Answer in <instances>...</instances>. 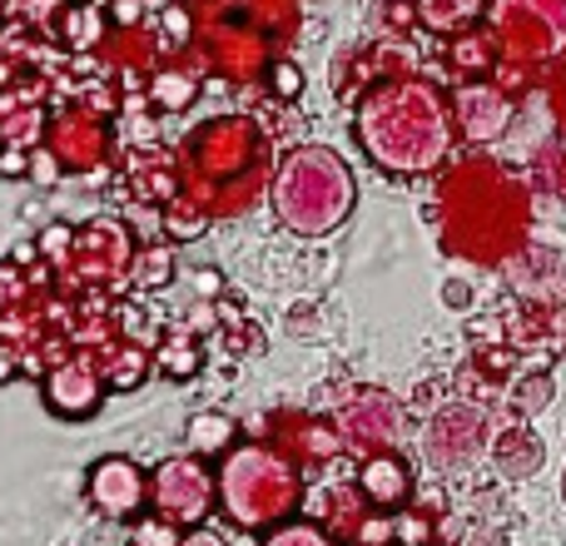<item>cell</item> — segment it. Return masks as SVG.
I'll list each match as a JSON object with an SVG mask.
<instances>
[{"label": "cell", "mask_w": 566, "mask_h": 546, "mask_svg": "<svg viewBox=\"0 0 566 546\" xmlns=\"http://www.w3.org/2000/svg\"><path fill=\"white\" fill-rule=\"evenodd\" d=\"M358 139L382 169H428L448 149V115L442 99L428 85H388L363 99L358 109Z\"/></svg>", "instance_id": "6da1fadb"}, {"label": "cell", "mask_w": 566, "mask_h": 546, "mask_svg": "<svg viewBox=\"0 0 566 546\" xmlns=\"http://www.w3.org/2000/svg\"><path fill=\"white\" fill-rule=\"evenodd\" d=\"M353 209V179L333 149L303 145L279 165L274 179V214L289 234L318 239L348 219Z\"/></svg>", "instance_id": "7a4b0ae2"}, {"label": "cell", "mask_w": 566, "mask_h": 546, "mask_svg": "<svg viewBox=\"0 0 566 546\" xmlns=\"http://www.w3.org/2000/svg\"><path fill=\"white\" fill-rule=\"evenodd\" d=\"M219 507L234 527L244 532H269L279 517H289L298 502V477L293 468L269 448H229L219 458Z\"/></svg>", "instance_id": "3957f363"}, {"label": "cell", "mask_w": 566, "mask_h": 546, "mask_svg": "<svg viewBox=\"0 0 566 546\" xmlns=\"http://www.w3.org/2000/svg\"><path fill=\"white\" fill-rule=\"evenodd\" d=\"M149 507H155V517L175 522L179 532L209 522V512L219 507V492H214V472L205 468V458L185 452V458L159 462L155 477H149Z\"/></svg>", "instance_id": "277c9868"}, {"label": "cell", "mask_w": 566, "mask_h": 546, "mask_svg": "<svg viewBox=\"0 0 566 546\" xmlns=\"http://www.w3.org/2000/svg\"><path fill=\"white\" fill-rule=\"evenodd\" d=\"M85 497L99 517L109 522H135L149 507V477L139 472V462L129 458H99L85 477Z\"/></svg>", "instance_id": "5b68a950"}, {"label": "cell", "mask_w": 566, "mask_h": 546, "mask_svg": "<svg viewBox=\"0 0 566 546\" xmlns=\"http://www.w3.org/2000/svg\"><path fill=\"white\" fill-rule=\"evenodd\" d=\"M105 388H109V382L99 378V368H95V363H85V358L55 363V368L45 372V382H40V392H45V408L55 412V418H65V422L95 418L99 402H105Z\"/></svg>", "instance_id": "8992f818"}, {"label": "cell", "mask_w": 566, "mask_h": 546, "mask_svg": "<svg viewBox=\"0 0 566 546\" xmlns=\"http://www.w3.org/2000/svg\"><path fill=\"white\" fill-rule=\"evenodd\" d=\"M458 119L472 139H492V135H502V125L512 119V105L497 95V90L472 85V90L458 95Z\"/></svg>", "instance_id": "52a82bcc"}, {"label": "cell", "mask_w": 566, "mask_h": 546, "mask_svg": "<svg viewBox=\"0 0 566 546\" xmlns=\"http://www.w3.org/2000/svg\"><path fill=\"white\" fill-rule=\"evenodd\" d=\"M358 487L373 507H398L408 497V468L398 458H368L358 472Z\"/></svg>", "instance_id": "ba28073f"}, {"label": "cell", "mask_w": 566, "mask_h": 546, "mask_svg": "<svg viewBox=\"0 0 566 546\" xmlns=\"http://www.w3.org/2000/svg\"><path fill=\"white\" fill-rule=\"evenodd\" d=\"M185 442H189V452H199V458H224V452L234 448V418L219 408L195 412L185 428Z\"/></svg>", "instance_id": "9c48e42d"}, {"label": "cell", "mask_w": 566, "mask_h": 546, "mask_svg": "<svg viewBox=\"0 0 566 546\" xmlns=\"http://www.w3.org/2000/svg\"><path fill=\"white\" fill-rule=\"evenodd\" d=\"M199 343L189 338V333H169L165 343H155V368L165 372V378H195L199 372Z\"/></svg>", "instance_id": "30bf717a"}, {"label": "cell", "mask_w": 566, "mask_h": 546, "mask_svg": "<svg viewBox=\"0 0 566 546\" xmlns=\"http://www.w3.org/2000/svg\"><path fill=\"white\" fill-rule=\"evenodd\" d=\"M482 6L488 0H418V15H422V25L428 30H462V25H472V20L482 15Z\"/></svg>", "instance_id": "8fae6325"}, {"label": "cell", "mask_w": 566, "mask_h": 546, "mask_svg": "<svg viewBox=\"0 0 566 546\" xmlns=\"http://www.w3.org/2000/svg\"><path fill=\"white\" fill-rule=\"evenodd\" d=\"M195 95H199V80L185 75V70H159V75L149 80V99H155L159 109H185Z\"/></svg>", "instance_id": "7c38bea8"}, {"label": "cell", "mask_w": 566, "mask_h": 546, "mask_svg": "<svg viewBox=\"0 0 566 546\" xmlns=\"http://www.w3.org/2000/svg\"><path fill=\"white\" fill-rule=\"evenodd\" d=\"M169 279H175V249L169 244L139 249V259H135V283L139 288H165Z\"/></svg>", "instance_id": "4fadbf2b"}, {"label": "cell", "mask_w": 566, "mask_h": 546, "mask_svg": "<svg viewBox=\"0 0 566 546\" xmlns=\"http://www.w3.org/2000/svg\"><path fill=\"white\" fill-rule=\"evenodd\" d=\"M99 35H105V20H99V10H95V6H75V10H65V40H70L75 50H90Z\"/></svg>", "instance_id": "5bb4252c"}, {"label": "cell", "mask_w": 566, "mask_h": 546, "mask_svg": "<svg viewBox=\"0 0 566 546\" xmlns=\"http://www.w3.org/2000/svg\"><path fill=\"white\" fill-rule=\"evenodd\" d=\"M185 532L165 517H135V532H129V546H179Z\"/></svg>", "instance_id": "9a60e30c"}, {"label": "cell", "mask_w": 566, "mask_h": 546, "mask_svg": "<svg viewBox=\"0 0 566 546\" xmlns=\"http://www.w3.org/2000/svg\"><path fill=\"white\" fill-rule=\"evenodd\" d=\"M25 175L30 179H35V185H60V159H55V149H45V145H40V149H30V159H25Z\"/></svg>", "instance_id": "2e32d148"}, {"label": "cell", "mask_w": 566, "mask_h": 546, "mask_svg": "<svg viewBox=\"0 0 566 546\" xmlns=\"http://www.w3.org/2000/svg\"><path fill=\"white\" fill-rule=\"evenodd\" d=\"M269 85H274V95H279V99H298V90H303V70H298V65H289V60H279V65L269 70Z\"/></svg>", "instance_id": "e0dca14e"}, {"label": "cell", "mask_w": 566, "mask_h": 546, "mask_svg": "<svg viewBox=\"0 0 566 546\" xmlns=\"http://www.w3.org/2000/svg\"><path fill=\"white\" fill-rule=\"evenodd\" d=\"M20 298H25V283H20V264L10 259V264H0V313H10Z\"/></svg>", "instance_id": "ac0fdd59"}, {"label": "cell", "mask_w": 566, "mask_h": 546, "mask_svg": "<svg viewBox=\"0 0 566 546\" xmlns=\"http://www.w3.org/2000/svg\"><path fill=\"white\" fill-rule=\"evenodd\" d=\"M264 546H333V542L323 537V532H313V527H283Z\"/></svg>", "instance_id": "d6986e66"}, {"label": "cell", "mask_w": 566, "mask_h": 546, "mask_svg": "<svg viewBox=\"0 0 566 546\" xmlns=\"http://www.w3.org/2000/svg\"><path fill=\"white\" fill-rule=\"evenodd\" d=\"M179 546H229V542L219 537V532H209L205 522H199V527H189L185 537H179Z\"/></svg>", "instance_id": "ffe728a7"}, {"label": "cell", "mask_w": 566, "mask_h": 546, "mask_svg": "<svg viewBox=\"0 0 566 546\" xmlns=\"http://www.w3.org/2000/svg\"><path fill=\"white\" fill-rule=\"evenodd\" d=\"M165 30H169V40H185V35H189V15H185V6H169V10H165Z\"/></svg>", "instance_id": "44dd1931"}, {"label": "cell", "mask_w": 566, "mask_h": 546, "mask_svg": "<svg viewBox=\"0 0 566 546\" xmlns=\"http://www.w3.org/2000/svg\"><path fill=\"white\" fill-rule=\"evenodd\" d=\"M15 372H20V353L0 343V382H10V378H15Z\"/></svg>", "instance_id": "7402d4cb"}, {"label": "cell", "mask_w": 566, "mask_h": 546, "mask_svg": "<svg viewBox=\"0 0 566 546\" xmlns=\"http://www.w3.org/2000/svg\"><path fill=\"white\" fill-rule=\"evenodd\" d=\"M115 20H119V25H135V20H139V0H115Z\"/></svg>", "instance_id": "603a6c76"}, {"label": "cell", "mask_w": 566, "mask_h": 546, "mask_svg": "<svg viewBox=\"0 0 566 546\" xmlns=\"http://www.w3.org/2000/svg\"><path fill=\"white\" fill-rule=\"evenodd\" d=\"M448 303H452V308H468V303H472L468 283H448Z\"/></svg>", "instance_id": "cb8c5ba5"}, {"label": "cell", "mask_w": 566, "mask_h": 546, "mask_svg": "<svg viewBox=\"0 0 566 546\" xmlns=\"http://www.w3.org/2000/svg\"><path fill=\"white\" fill-rule=\"evenodd\" d=\"M547 392H552L547 382H537V388H532V382H522V392H517V398H522V402H547Z\"/></svg>", "instance_id": "d4e9b609"}]
</instances>
